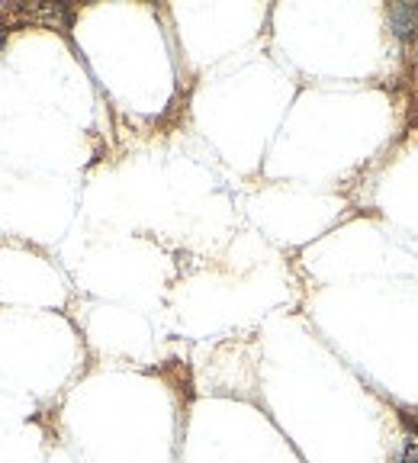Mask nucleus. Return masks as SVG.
Returning <instances> with one entry per match:
<instances>
[{
	"label": "nucleus",
	"instance_id": "2",
	"mask_svg": "<svg viewBox=\"0 0 418 463\" xmlns=\"http://www.w3.org/2000/svg\"><path fill=\"white\" fill-rule=\"evenodd\" d=\"M26 16L33 23H43V26H55V29H65L71 23V10L58 7V4H49V7H33L26 10Z\"/></svg>",
	"mask_w": 418,
	"mask_h": 463
},
{
	"label": "nucleus",
	"instance_id": "4",
	"mask_svg": "<svg viewBox=\"0 0 418 463\" xmlns=\"http://www.w3.org/2000/svg\"><path fill=\"white\" fill-rule=\"evenodd\" d=\"M7 20H4V16H0V45H4V43H7Z\"/></svg>",
	"mask_w": 418,
	"mask_h": 463
},
{
	"label": "nucleus",
	"instance_id": "1",
	"mask_svg": "<svg viewBox=\"0 0 418 463\" xmlns=\"http://www.w3.org/2000/svg\"><path fill=\"white\" fill-rule=\"evenodd\" d=\"M390 26L399 39L418 36V4H393L390 7Z\"/></svg>",
	"mask_w": 418,
	"mask_h": 463
},
{
	"label": "nucleus",
	"instance_id": "3",
	"mask_svg": "<svg viewBox=\"0 0 418 463\" xmlns=\"http://www.w3.org/2000/svg\"><path fill=\"white\" fill-rule=\"evenodd\" d=\"M396 463H418V428L405 431L403 450H399V460H396Z\"/></svg>",
	"mask_w": 418,
	"mask_h": 463
}]
</instances>
